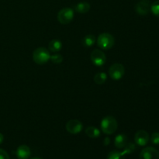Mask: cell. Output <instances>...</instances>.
<instances>
[{"label":"cell","mask_w":159,"mask_h":159,"mask_svg":"<svg viewBox=\"0 0 159 159\" xmlns=\"http://www.w3.org/2000/svg\"><path fill=\"white\" fill-rule=\"evenodd\" d=\"M100 127L102 131L106 134H113L117 130V121L113 116H107L101 121Z\"/></svg>","instance_id":"6da1fadb"},{"label":"cell","mask_w":159,"mask_h":159,"mask_svg":"<svg viewBox=\"0 0 159 159\" xmlns=\"http://www.w3.org/2000/svg\"><path fill=\"white\" fill-rule=\"evenodd\" d=\"M98 47L102 50L111 49L115 43L114 37L109 33H102L99 34L96 40Z\"/></svg>","instance_id":"7a4b0ae2"},{"label":"cell","mask_w":159,"mask_h":159,"mask_svg":"<svg viewBox=\"0 0 159 159\" xmlns=\"http://www.w3.org/2000/svg\"><path fill=\"white\" fill-rule=\"evenodd\" d=\"M51 54L45 48H38L33 53V60L37 65H44L50 60Z\"/></svg>","instance_id":"3957f363"},{"label":"cell","mask_w":159,"mask_h":159,"mask_svg":"<svg viewBox=\"0 0 159 159\" xmlns=\"http://www.w3.org/2000/svg\"><path fill=\"white\" fill-rule=\"evenodd\" d=\"M73 18H74V11L71 8H64L61 9L57 13V20L61 24H68L72 21Z\"/></svg>","instance_id":"277c9868"},{"label":"cell","mask_w":159,"mask_h":159,"mask_svg":"<svg viewBox=\"0 0 159 159\" xmlns=\"http://www.w3.org/2000/svg\"><path fill=\"white\" fill-rule=\"evenodd\" d=\"M125 73V69L122 64L115 63L109 68V75L114 81H118L122 79Z\"/></svg>","instance_id":"5b68a950"},{"label":"cell","mask_w":159,"mask_h":159,"mask_svg":"<svg viewBox=\"0 0 159 159\" xmlns=\"http://www.w3.org/2000/svg\"><path fill=\"white\" fill-rule=\"evenodd\" d=\"M90 59H91L92 63L95 66L102 67L105 65L107 57L102 51H100L99 49H95L92 51Z\"/></svg>","instance_id":"8992f818"},{"label":"cell","mask_w":159,"mask_h":159,"mask_svg":"<svg viewBox=\"0 0 159 159\" xmlns=\"http://www.w3.org/2000/svg\"><path fill=\"white\" fill-rule=\"evenodd\" d=\"M66 130L71 134H79L83 129V125L82 122L78 120H71L68 121L65 126Z\"/></svg>","instance_id":"52a82bcc"},{"label":"cell","mask_w":159,"mask_h":159,"mask_svg":"<svg viewBox=\"0 0 159 159\" xmlns=\"http://www.w3.org/2000/svg\"><path fill=\"white\" fill-rule=\"evenodd\" d=\"M151 2L149 0H141L135 6V11L141 16H146L151 11Z\"/></svg>","instance_id":"ba28073f"},{"label":"cell","mask_w":159,"mask_h":159,"mask_svg":"<svg viewBox=\"0 0 159 159\" xmlns=\"http://www.w3.org/2000/svg\"><path fill=\"white\" fill-rule=\"evenodd\" d=\"M140 159H159V152L155 148H144L140 153Z\"/></svg>","instance_id":"9c48e42d"},{"label":"cell","mask_w":159,"mask_h":159,"mask_svg":"<svg viewBox=\"0 0 159 159\" xmlns=\"http://www.w3.org/2000/svg\"><path fill=\"white\" fill-rule=\"evenodd\" d=\"M150 137L148 133L144 130H140L135 134L134 141L138 146H145L148 143Z\"/></svg>","instance_id":"30bf717a"},{"label":"cell","mask_w":159,"mask_h":159,"mask_svg":"<svg viewBox=\"0 0 159 159\" xmlns=\"http://www.w3.org/2000/svg\"><path fill=\"white\" fill-rule=\"evenodd\" d=\"M16 154L18 159H29L31 154L30 149L26 144H22L16 149Z\"/></svg>","instance_id":"8fae6325"},{"label":"cell","mask_w":159,"mask_h":159,"mask_svg":"<svg viewBox=\"0 0 159 159\" xmlns=\"http://www.w3.org/2000/svg\"><path fill=\"white\" fill-rule=\"evenodd\" d=\"M127 137L124 134H120L114 139V144L118 149H122L127 145Z\"/></svg>","instance_id":"7c38bea8"},{"label":"cell","mask_w":159,"mask_h":159,"mask_svg":"<svg viewBox=\"0 0 159 159\" xmlns=\"http://www.w3.org/2000/svg\"><path fill=\"white\" fill-rule=\"evenodd\" d=\"M62 48V43L61 40H57V39H54V40H51L48 43V50L53 53L58 52L61 50Z\"/></svg>","instance_id":"4fadbf2b"},{"label":"cell","mask_w":159,"mask_h":159,"mask_svg":"<svg viewBox=\"0 0 159 159\" xmlns=\"http://www.w3.org/2000/svg\"><path fill=\"white\" fill-rule=\"evenodd\" d=\"M90 8H91V6H90L89 3L86 2H79L77 5H75V10L79 13L85 14L90 10Z\"/></svg>","instance_id":"5bb4252c"},{"label":"cell","mask_w":159,"mask_h":159,"mask_svg":"<svg viewBox=\"0 0 159 159\" xmlns=\"http://www.w3.org/2000/svg\"><path fill=\"white\" fill-rule=\"evenodd\" d=\"M96 42V37L94 35H93V34H89V35H86L85 37H83L82 43L83 44V46L85 47V48H90V47L93 46Z\"/></svg>","instance_id":"9a60e30c"},{"label":"cell","mask_w":159,"mask_h":159,"mask_svg":"<svg viewBox=\"0 0 159 159\" xmlns=\"http://www.w3.org/2000/svg\"><path fill=\"white\" fill-rule=\"evenodd\" d=\"M85 134L90 138H97L100 136V130L95 127H88L85 129Z\"/></svg>","instance_id":"2e32d148"},{"label":"cell","mask_w":159,"mask_h":159,"mask_svg":"<svg viewBox=\"0 0 159 159\" xmlns=\"http://www.w3.org/2000/svg\"><path fill=\"white\" fill-rule=\"evenodd\" d=\"M107 79V75L105 72H99L95 75L94 82L97 85H102Z\"/></svg>","instance_id":"e0dca14e"},{"label":"cell","mask_w":159,"mask_h":159,"mask_svg":"<svg viewBox=\"0 0 159 159\" xmlns=\"http://www.w3.org/2000/svg\"><path fill=\"white\" fill-rule=\"evenodd\" d=\"M107 159H125V155L119 151L113 150L109 153Z\"/></svg>","instance_id":"ac0fdd59"},{"label":"cell","mask_w":159,"mask_h":159,"mask_svg":"<svg viewBox=\"0 0 159 159\" xmlns=\"http://www.w3.org/2000/svg\"><path fill=\"white\" fill-rule=\"evenodd\" d=\"M136 149V147H135V144H133V143H127V145L124 148V151H123V153L124 155H130V154H132Z\"/></svg>","instance_id":"d6986e66"},{"label":"cell","mask_w":159,"mask_h":159,"mask_svg":"<svg viewBox=\"0 0 159 159\" xmlns=\"http://www.w3.org/2000/svg\"><path fill=\"white\" fill-rule=\"evenodd\" d=\"M151 12L155 16L159 17V0L154 2L151 5Z\"/></svg>","instance_id":"ffe728a7"},{"label":"cell","mask_w":159,"mask_h":159,"mask_svg":"<svg viewBox=\"0 0 159 159\" xmlns=\"http://www.w3.org/2000/svg\"><path fill=\"white\" fill-rule=\"evenodd\" d=\"M50 60L51 61L52 63L58 65V64H61L63 61V57L59 54H53V55H51Z\"/></svg>","instance_id":"44dd1931"},{"label":"cell","mask_w":159,"mask_h":159,"mask_svg":"<svg viewBox=\"0 0 159 159\" xmlns=\"http://www.w3.org/2000/svg\"><path fill=\"white\" fill-rule=\"evenodd\" d=\"M151 141H152V144H156L158 145L159 144V133L158 132H155L152 134L151 136Z\"/></svg>","instance_id":"7402d4cb"},{"label":"cell","mask_w":159,"mask_h":159,"mask_svg":"<svg viewBox=\"0 0 159 159\" xmlns=\"http://www.w3.org/2000/svg\"><path fill=\"white\" fill-rule=\"evenodd\" d=\"M0 159H9L7 152L2 148H0Z\"/></svg>","instance_id":"603a6c76"},{"label":"cell","mask_w":159,"mask_h":159,"mask_svg":"<svg viewBox=\"0 0 159 159\" xmlns=\"http://www.w3.org/2000/svg\"><path fill=\"white\" fill-rule=\"evenodd\" d=\"M3 141H4V136H3L2 134L0 133V144L3 142Z\"/></svg>","instance_id":"cb8c5ba5"},{"label":"cell","mask_w":159,"mask_h":159,"mask_svg":"<svg viewBox=\"0 0 159 159\" xmlns=\"http://www.w3.org/2000/svg\"><path fill=\"white\" fill-rule=\"evenodd\" d=\"M30 159H42V158H37V157H36V158H30Z\"/></svg>","instance_id":"d4e9b609"}]
</instances>
